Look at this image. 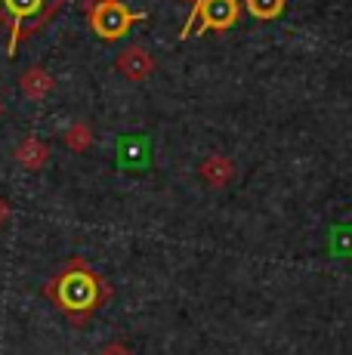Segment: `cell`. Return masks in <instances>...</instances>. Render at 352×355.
<instances>
[{
  "label": "cell",
  "mask_w": 352,
  "mask_h": 355,
  "mask_svg": "<svg viewBox=\"0 0 352 355\" xmlns=\"http://www.w3.org/2000/svg\"><path fill=\"white\" fill-rule=\"evenodd\" d=\"M46 293L69 312L74 322H84L93 309H99V306L112 297V288H108L84 259H71L62 269V275L46 284Z\"/></svg>",
  "instance_id": "6da1fadb"
},
{
  "label": "cell",
  "mask_w": 352,
  "mask_h": 355,
  "mask_svg": "<svg viewBox=\"0 0 352 355\" xmlns=\"http://www.w3.org/2000/svg\"><path fill=\"white\" fill-rule=\"evenodd\" d=\"M59 3H62V0H0V19L10 22V28H12L10 53H16L19 40L28 31L40 28V25L59 10Z\"/></svg>",
  "instance_id": "7a4b0ae2"
},
{
  "label": "cell",
  "mask_w": 352,
  "mask_h": 355,
  "mask_svg": "<svg viewBox=\"0 0 352 355\" xmlns=\"http://www.w3.org/2000/svg\"><path fill=\"white\" fill-rule=\"evenodd\" d=\"M241 19V0H195L192 16L179 28V40L188 34H204V31H229Z\"/></svg>",
  "instance_id": "3957f363"
},
{
  "label": "cell",
  "mask_w": 352,
  "mask_h": 355,
  "mask_svg": "<svg viewBox=\"0 0 352 355\" xmlns=\"http://www.w3.org/2000/svg\"><path fill=\"white\" fill-rule=\"evenodd\" d=\"M90 28L103 40H118L130 31V25L142 19V12H133L130 6H124L121 0H84Z\"/></svg>",
  "instance_id": "277c9868"
},
{
  "label": "cell",
  "mask_w": 352,
  "mask_h": 355,
  "mask_svg": "<svg viewBox=\"0 0 352 355\" xmlns=\"http://www.w3.org/2000/svg\"><path fill=\"white\" fill-rule=\"evenodd\" d=\"M121 170H148L152 164V142L146 136H118V148H114Z\"/></svg>",
  "instance_id": "5b68a950"
},
{
  "label": "cell",
  "mask_w": 352,
  "mask_h": 355,
  "mask_svg": "<svg viewBox=\"0 0 352 355\" xmlns=\"http://www.w3.org/2000/svg\"><path fill=\"white\" fill-rule=\"evenodd\" d=\"M114 68H118L121 74H124L127 80H146L148 74L155 71V56L146 50V46L139 44H130L127 50L118 53V59H114Z\"/></svg>",
  "instance_id": "8992f818"
},
{
  "label": "cell",
  "mask_w": 352,
  "mask_h": 355,
  "mask_svg": "<svg viewBox=\"0 0 352 355\" xmlns=\"http://www.w3.org/2000/svg\"><path fill=\"white\" fill-rule=\"evenodd\" d=\"M53 87H56L53 74L46 71V68H40V65H31V68H25V71L19 74V90H22L28 99H35V102L50 96Z\"/></svg>",
  "instance_id": "52a82bcc"
},
{
  "label": "cell",
  "mask_w": 352,
  "mask_h": 355,
  "mask_svg": "<svg viewBox=\"0 0 352 355\" xmlns=\"http://www.w3.org/2000/svg\"><path fill=\"white\" fill-rule=\"evenodd\" d=\"M198 173H201V180H204L207 186L222 189V186H229V182H232V176H235V164L229 161L226 155H207V158L201 161Z\"/></svg>",
  "instance_id": "ba28073f"
},
{
  "label": "cell",
  "mask_w": 352,
  "mask_h": 355,
  "mask_svg": "<svg viewBox=\"0 0 352 355\" xmlns=\"http://www.w3.org/2000/svg\"><path fill=\"white\" fill-rule=\"evenodd\" d=\"M12 158L22 164L25 170H40L46 164V158H50V146H46L44 139H37V136H25V139L16 146Z\"/></svg>",
  "instance_id": "9c48e42d"
},
{
  "label": "cell",
  "mask_w": 352,
  "mask_h": 355,
  "mask_svg": "<svg viewBox=\"0 0 352 355\" xmlns=\"http://www.w3.org/2000/svg\"><path fill=\"white\" fill-rule=\"evenodd\" d=\"M62 142L71 148V152H87V148H90V142H93L90 124H84V121H74V124H69V127H65V133H62Z\"/></svg>",
  "instance_id": "30bf717a"
},
{
  "label": "cell",
  "mask_w": 352,
  "mask_h": 355,
  "mask_svg": "<svg viewBox=\"0 0 352 355\" xmlns=\"http://www.w3.org/2000/svg\"><path fill=\"white\" fill-rule=\"evenodd\" d=\"M284 6H288V0H245V10L254 19H260V22H272V19H279L284 12Z\"/></svg>",
  "instance_id": "8fae6325"
},
{
  "label": "cell",
  "mask_w": 352,
  "mask_h": 355,
  "mask_svg": "<svg viewBox=\"0 0 352 355\" xmlns=\"http://www.w3.org/2000/svg\"><path fill=\"white\" fill-rule=\"evenodd\" d=\"M96 355H133L130 349H127V346L124 343H108L105 346V349H99Z\"/></svg>",
  "instance_id": "7c38bea8"
},
{
  "label": "cell",
  "mask_w": 352,
  "mask_h": 355,
  "mask_svg": "<svg viewBox=\"0 0 352 355\" xmlns=\"http://www.w3.org/2000/svg\"><path fill=\"white\" fill-rule=\"evenodd\" d=\"M10 220V204H6V198H0V226Z\"/></svg>",
  "instance_id": "4fadbf2b"
},
{
  "label": "cell",
  "mask_w": 352,
  "mask_h": 355,
  "mask_svg": "<svg viewBox=\"0 0 352 355\" xmlns=\"http://www.w3.org/2000/svg\"><path fill=\"white\" fill-rule=\"evenodd\" d=\"M0 114H3V102H0Z\"/></svg>",
  "instance_id": "5bb4252c"
},
{
  "label": "cell",
  "mask_w": 352,
  "mask_h": 355,
  "mask_svg": "<svg viewBox=\"0 0 352 355\" xmlns=\"http://www.w3.org/2000/svg\"><path fill=\"white\" fill-rule=\"evenodd\" d=\"M186 3H195V0H186Z\"/></svg>",
  "instance_id": "9a60e30c"
}]
</instances>
